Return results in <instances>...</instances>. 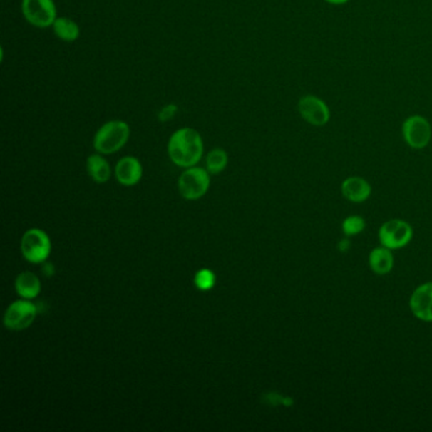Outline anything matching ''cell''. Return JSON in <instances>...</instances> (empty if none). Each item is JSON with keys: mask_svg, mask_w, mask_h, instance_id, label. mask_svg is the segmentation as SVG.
Returning a JSON list of instances; mask_svg holds the SVG:
<instances>
[{"mask_svg": "<svg viewBox=\"0 0 432 432\" xmlns=\"http://www.w3.org/2000/svg\"><path fill=\"white\" fill-rule=\"evenodd\" d=\"M205 151L200 132L182 127L174 132L168 143V154L171 161L180 168H192L200 163Z\"/></svg>", "mask_w": 432, "mask_h": 432, "instance_id": "1", "label": "cell"}, {"mask_svg": "<svg viewBox=\"0 0 432 432\" xmlns=\"http://www.w3.org/2000/svg\"><path fill=\"white\" fill-rule=\"evenodd\" d=\"M131 136V127L125 120H113L106 122L96 132L93 148L102 155H110L125 148Z\"/></svg>", "mask_w": 432, "mask_h": 432, "instance_id": "2", "label": "cell"}, {"mask_svg": "<svg viewBox=\"0 0 432 432\" xmlns=\"http://www.w3.org/2000/svg\"><path fill=\"white\" fill-rule=\"evenodd\" d=\"M21 9L24 19L37 29L52 27L56 21L57 8L53 0H22Z\"/></svg>", "mask_w": 432, "mask_h": 432, "instance_id": "3", "label": "cell"}, {"mask_svg": "<svg viewBox=\"0 0 432 432\" xmlns=\"http://www.w3.org/2000/svg\"><path fill=\"white\" fill-rule=\"evenodd\" d=\"M210 184V171L198 166H192L180 175L178 187L182 198L187 200H197L207 193Z\"/></svg>", "mask_w": 432, "mask_h": 432, "instance_id": "4", "label": "cell"}, {"mask_svg": "<svg viewBox=\"0 0 432 432\" xmlns=\"http://www.w3.org/2000/svg\"><path fill=\"white\" fill-rule=\"evenodd\" d=\"M21 251L26 260L40 264L51 254V241L43 231L32 228L23 235Z\"/></svg>", "mask_w": 432, "mask_h": 432, "instance_id": "5", "label": "cell"}, {"mask_svg": "<svg viewBox=\"0 0 432 432\" xmlns=\"http://www.w3.org/2000/svg\"><path fill=\"white\" fill-rule=\"evenodd\" d=\"M37 314V308L29 299L11 303L4 314V324L11 331L26 330L34 324Z\"/></svg>", "mask_w": 432, "mask_h": 432, "instance_id": "6", "label": "cell"}, {"mask_svg": "<svg viewBox=\"0 0 432 432\" xmlns=\"http://www.w3.org/2000/svg\"><path fill=\"white\" fill-rule=\"evenodd\" d=\"M412 235L413 231L410 225L401 220L386 222L379 230L381 245L391 250L406 246L412 239Z\"/></svg>", "mask_w": 432, "mask_h": 432, "instance_id": "7", "label": "cell"}, {"mask_svg": "<svg viewBox=\"0 0 432 432\" xmlns=\"http://www.w3.org/2000/svg\"><path fill=\"white\" fill-rule=\"evenodd\" d=\"M402 132L404 141L416 150L426 148L431 141V125L421 115H412L404 120Z\"/></svg>", "mask_w": 432, "mask_h": 432, "instance_id": "8", "label": "cell"}, {"mask_svg": "<svg viewBox=\"0 0 432 432\" xmlns=\"http://www.w3.org/2000/svg\"><path fill=\"white\" fill-rule=\"evenodd\" d=\"M298 110L302 115V118L308 122L309 125H324L330 120V109L327 104L314 96H303L298 102Z\"/></svg>", "mask_w": 432, "mask_h": 432, "instance_id": "9", "label": "cell"}, {"mask_svg": "<svg viewBox=\"0 0 432 432\" xmlns=\"http://www.w3.org/2000/svg\"><path fill=\"white\" fill-rule=\"evenodd\" d=\"M410 306L417 319L432 322V283L421 285L413 292Z\"/></svg>", "mask_w": 432, "mask_h": 432, "instance_id": "10", "label": "cell"}, {"mask_svg": "<svg viewBox=\"0 0 432 432\" xmlns=\"http://www.w3.org/2000/svg\"><path fill=\"white\" fill-rule=\"evenodd\" d=\"M115 178L125 187H132L143 178V165L140 160L133 156H125L115 165Z\"/></svg>", "mask_w": 432, "mask_h": 432, "instance_id": "11", "label": "cell"}, {"mask_svg": "<svg viewBox=\"0 0 432 432\" xmlns=\"http://www.w3.org/2000/svg\"><path fill=\"white\" fill-rule=\"evenodd\" d=\"M341 190L346 200L355 203L365 202L371 193L369 182L359 177L347 178L346 180L342 182Z\"/></svg>", "mask_w": 432, "mask_h": 432, "instance_id": "12", "label": "cell"}, {"mask_svg": "<svg viewBox=\"0 0 432 432\" xmlns=\"http://www.w3.org/2000/svg\"><path fill=\"white\" fill-rule=\"evenodd\" d=\"M52 29L58 40L68 43L75 42L81 34L79 24L75 22L74 19L68 17H57L56 21L52 24Z\"/></svg>", "mask_w": 432, "mask_h": 432, "instance_id": "13", "label": "cell"}, {"mask_svg": "<svg viewBox=\"0 0 432 432\" xmlns=\"http://www.w3.org/2000/svg\"><path fill=\"white\" fill-rule=\"evenodd\" d=\"M86 169L91 179L97 182H107L110 179L112 169L102 154L91 155L86 160Z\"/></svg>", "mask_w": 432, "mask_h": 432, "instance_id": "14", "label": "cell"}, {"mask_svg": "<svg viewBox=\"0 0 432 432\" xmlns=\"http://www.w3.org/2000/svg\"><path fill=\"white\" fill-rule=\"evenodd\" d=\"M16 290L23 299H34L40 294L41 282L34 273L19 274L16 280Z\"/></svg>", "mask_w": 432, "mask_h": 432, "instance_id": "15", "label": "cell"}, {"mask_svg": "<svg viewBox=\"0 0 432 432\" xmlns=\"http://www.w3.org/2000/svg\"><path fill=\"white\" fill-rule=\"evenodd\" d=\"M369 264L376 274L384 275L389 273L393 267V255L391 249L384 246L374 249L370 252Z\"/></svg>", "mask_w": 432, "mask_h": 432, "instance_id": "16", "label": "cell"}, {"mask_svg": "<svg viewBox=\"0 0 432 432\" xmlns=\"http://www.w3.org/2000/svg\"><path fill=\"white\" fill-rule=\"evenodd\" d=\"M228 164V155L222 148H215L210 151V154L205 158V166L207 170L211 174H220L226 169Z\"/></svg>", "mask_w": 432, "mask_h": 432, "instance_id": "17", "label": "cell"}, {"mask_svg": "<svg viewBox=\"0 0 432 432\" xmlns=\"http://www.w3.org/2000/svg\"><path fill=\"white\" fill-rule=\"evenodd\" d=\"M364 228V220L359 216L347 217L346 220L342 223V230L347 236H355V235L361 232Z\"/></svg>", "mask_w": 432, "mask_h": 432, "instance_id": "18", "label": "cell"}, {"mask_svg": "<svg viewBox=\"0 0 432 432\" xmlns=\"http://www.w3.org/2000/svg\"><path fill=\"white\" fill-rule=\"evenodd\" d=\"M215 280H216L215 274L208 269L200 270L198 273L195 274V279H194L197 288H200V290L211 289L212 287L215 285Z\"/></svg>", "mask_w": 432, "mask_h": 432, "instance_id": "19", "label": "cell"}, {"mask_svg": "<svg viewBox=\"0 0 432 432\" xmlns=\"http://www.w3.org/2000/svg\"><path fill=\"white\" fill-rule=\"evenodd\" d=\"M178 112H179V107H178L177 104L175 103H169V104L164 106L158 112V120L161 123H166L169 120H174L177 117Z\"/></svg>", "mask_w": 432, "mask_h": 432, "instance_id": "20", "label": "cell"}, {"mask_svg": "<svg viewBox=\"0 0 432 432\" xmlns=\"http://www.w3.org/2000/svg\"><path fill=\"white\" fill-rule=\"evenodd\" d=\"M349 246H350L349 240H342L341 242L339 244V249L341 251H346L349 249Z\"/></svg>", "mask_w": 432, "mask_h": 432, "instance_id": "21", "label": "cell"}, {"mask_svg": "<svg viewBox=\"0 0 432 432\" xmlns=\"http://www.w3.org/2000/svg\"><path fill=\"white\" fill-rule=\"evenodd\" d=\"M327 3L330 4H336V6H340V4H345L349 0H326Z\"/></svg>", "mask_w": 432, "mask_h": 432, "instance_id": "22", "label": "cell"}]
</instances>
